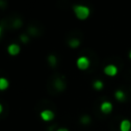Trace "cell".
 Returning a JSON list of instances; mask_svg holds the SVG:
<instances>
[{
    "label": "cell",
    "instance_id": "cell-10",
    "mask_svg": "<svg viewBox=\"0 0 131 131\" xmlns=\"http://www.w3.org/2000/svg\"><path fill=\"white\" fill-rule=\"evenodd\" d=\"M92 86L95 90H101L103 88V82L101 80H95L93 83H92Z\"/></svg>",
    "mask_w": 131,
    "mask_h": 131
},
{
    "label": "cell",
    "instance_id": "cell-12",
    "mask_svg": "<svg viewBox=\"0 0 131 131\" xmlns=\"http://www.w3.org/2000/svg\"><path fill=\"white\" fill-rule=\"evenodd\" d=\"M47 60H48V62H49V64L51 66V67H55L56 66V63H57V58L54 56V55H48V57H47Z\"/></svg>",
    "mask_w": 131,
    "mask_h": 131
},
{
    "label": "cell",
    "instance_id": "cell-4",
    "mask_svg": "<svg viewBox=\"0 0 131 131\" xmlns=\"http://www.w3.org/2000/svg\"><path fill=\"white\" fill-rule=\"evenodd\" d=\"M40 117L45 122H50L54 119V113L51 110H44L40 113Z\"/></svg>",
    "mask_w": 131,
    "mask_h": 131
},
{
    "label": "cell",
    "instance_id": "cell-2",
    "mask_svg": "<svg viewBox=\"0 0 131 131\" xmlns=\"http://www.w3.org/2000/svg\"><path fill=\"white\" fill-rule=\"evenodd\" d=\"M76 64L78 67V69H80L82 71L87 70L90 66V59L87 56H80V57H78V59L76 61Z\"/></svg>",
    "mask_w": 131,
    "mask_h": 131
},
{
    "label": "cell",
    "instance_id": "cell-16",
    "mask_svg": "<svg viewBox=\"0 0 131 131\" xmlns=\"http://www.w3.org/2000/svg\"><path fill=\"white\" fill-rule=\"evenodd\" d=\"M20 25H21V23H20V20H18V19H16V20L13 21V27H14V28H18V27H20Z\"/></svg>",
    "mask_w": 131,
    "mask_h": 131
},
{
    "label": "cell",
    "instance_id": "cell-7",
    "mask_svg": "<svg viewBox=\"0 0 131 131\" xmlns=\"http://www.w3.org/2000/svg\"><path fill=\"white\" fill-rule=\"evenodd\" d=\"M120 131H130L131 130V122L128 119H124L120 123Z\"/></svg>",
    "mask_w": 131,
    "mask_h": 131
},
{
    "label": "cell",
    "instance_id": "cell-8",
    "mask_svg": "<svg viewBox=\"0 0 131 131\" xmlns=\"http://www.w3.org/2000/svg\"><path fill=\"white\" fill-rule=\"evenodd\" d=\"M115 97H116V99H117L118 101H124L125 98H126V94H125V92H124L123 90L118 89V90L115 92Z\"/></svg>",
    "mask_w": 131,
    "mask_h": 131
},
{
    "label": "cell",
    "instance_id": "cell-11",
    "mask_svg": "<svg viewBox=\"0 0 131 131\" xmlns=\"http://www.w3.org/2000/svg\"><path fill=\"white\" fill-rule=\"evenodd\" d=\"M68 44H69L70 47L76 48V47H78V46L80 45V41H79L78 39H76V38H73V39H71V40L68 41Z\"/></svg>",
    "mask_w": 131,
    "mask_h": 131
},
{
    "label": "cell",
    "instance_id": "cell-13",
    "mask_svg": "<svg viewBox=\"0 0 131 131\" xmlns=\"http://www.w3.org/2000/svg\"><path fill=\"white\" fill-rule=\"evenodd\" d=\"M55 87H56L57 89H59V90H62V89L64 88V82H62V81H60L59 79H57V80L55 81Z\"/></svg>",
    "mask_w": 131,
    "mask_h": 131
},
{
    "label": "cell",
    "instance_id": "cell-1",
    "mask_svg": "<svg viewBox=\"0 0 131 131\" xmlns=\"http://www.w3.org/2000/svg\"><path fill=\"white\" fill-rule=\"evenodd\" d=\"M73 10H74V13H75L76 17L78 19H81V20H84V19L88 18V16L90 15V8L86 5H82V4L74 5Z\"/></svg>",
    "mask_w": 131,
    "mask_h": 131
},
{
    "label": "cell",
    "instance_id": "cell-14",
    "mask_svg": "<svg viewBox=\"0 0 131 131\" xmlns=\"http://www.w3.org/2000/svg\"><path fill=\"white\" fill-rule=\"evenodd\" d=\"M90 121H91V119H90V117L89 116H87V115H85V116H83L82 118H81V122H82V124H89L90 123Z\"/></svg>",
    "mask_w": 131,
    "mask_h": 131
},
{
    "label": "cell",
    "instance_id": "cell-17",
    "mask_svg": "<svg viewBox=\"0 0 131 131\" xmlns=\"http://www.w3.org/2000/svg\"><path fill=\"white\" fill-rule=\"evenodd\" d=\"M56 131H69L67 128H58Z\"/></svg>",
    "mask_w": 131,
    "mask_h": 131
},
{
    "label": "cell",
    "instance_id": "cell-5",
    "mask_svg": "<svg viewBox=\"0 0 131 131\" xmlns=\"http://www.w3.org/2000/svg\"><path fill=\"white\" fill-rule=\"evenodd\" d=\"M100 111H101L102 114H105V115L110 114L113 111V104H112V102H110L107 100L101 102V104H100Z\"/></svg>",
    "mask_w": 131,
    "mask_h": 131
},
{
    "label": "cell",
    "instance_id": "cell-15",
    "mask_svg": "<svg viewBox=\"0 0 131 131\" xmlns=\"http://www.w3.org/2000/svg\"><path fill=\"white\" fill-rule=\"evenodd\" d=\"M20 41L24 42V43H28L29 42V37L27 35H20Z\"/></svg>",
    "mask_w": 131,
    "mask_h": 131
},
{
    "label": "cell",
    "instance_id": "cell-9",
    "mask_svg": "<svg viewBox=\"0 0 131 131\" xmlns=\"http://www.w3.org/2000/svg\"><path fill=\"white\" fill-rule=\"evenodd\" d=\"M8 86H9V82H8V80L7 79H5V78H0V89L2 90V91H4L5 89H7L8 88Z\"/></svg>",
    "mask_w": 131,
    "mask_h": 131
},
{
    "label": "cell",
    "instance_id": "cell-6",
    "mask_svg": "<svg viewBox=\"0 0 131 131\" xmlns=\"http://www.w3.org/2000/svg\"><path fill=\"white\" fill-rule=\"evenodd\" d=\"M19 51H20V47H19V45L15 44V43H11V44L8 45V47H7V52H8L10 55H12V56L17 55V54L19 53Z\"/></svg>",
    "mask_w": 131,
    "mask_h": 131
},
{
    "label": "cell",
    "instance_id": "cell-18",
    "mask_svg": "<svg viewBox=\"0 0 131 131\" xmlns=\"http://www.w3.org/2000/svg\"><path fill=\"white\" fill-rule=\"evenodd\" d=\"M129 58H130V59H131V50H130V51H129Z\"/></svg>",
    "mask_w": 131,
    "mask_h": 131
},
{
    "label": "cell",
    "instance_id": "cell-3",
    "mask_svg": "<svg viewBox=\"0 0 131 131\" xmlns=\"http://www.w3.org/2000/svg\"><path fill=\"white\" fill-rule=\"evenodd\" d=\"M103 73L108 77H115L118 74V68L115 64H107L104 67Z\"/></svg>",
    "mask_w": 131,
    "mask_h": 131
}]
</instances>
